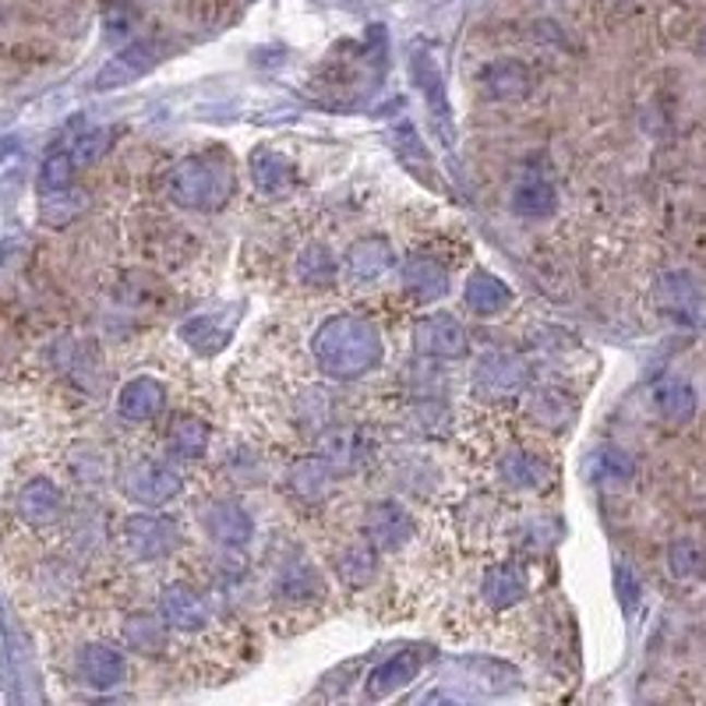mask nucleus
<instances>
[{
    "mask_svg": "<svg viewBox=\"0 0 706 706\" xmlns=\"http://www.w3.org/2000/svg\"><path fill=\"white\" fill-rule=\"evenodd\" d=\"M314 360L319 368L328 374V379H339V382H350L360 379L382 364V354H385V343L379 336L368 319H357V314H336L328 319L319 333H314Z\"/></svg>",
    "mask_w": 706,
    "mask_h": 706,
    "instance_id": "f257e3e1",
    "label": "nucleus"
},
{
    "mask_svg": "<svg viewBox=\"0 0 706 706\" xmlns=\"http://www.w3.org/2000/svg\"><path fill=\"white\" fill-rule=\"evenodd\" d=\"M167 191L177 205L194 208V213H216V208H223L234 199L237 177L227 156L199 153L170 170Z\"/></svg>",
    "mask_w": 706,
    "mask_h": 706,
    "instance_id": "f03ea898",
    "label": "nucleus"
},
{
    "mask_svg": "<svg viewBox=\"0 0 706 706\" xmlns=\"http://www.w3.org/2000/svg\"><path fill=\"white\" fill-rule=\"evenodd\" d=\"M120 488H124L128 499H134L139 505H167L180 491V474L170 470L167 463L139 459L124 470V477H120Z\"/></svg>",
    "mask_w": 706,
    "mask_h": 706,
    "instance_id": "7ed1b4c3",
    "label": "nucleus"
},
{
    "mask_svg": "<svg viewBox=\"0 0 706 706\" xmlns=\"http://www.w3.org/2000/svg\"><path fill=\"white\" fill-rule=\"evenodd\" d=\"M163 57V47L156 39H139V43H128L124 50L117 57H110L107 64L99 68L96 74V88L99 93H110V88H124L131 82H139L142 74H148Z\"/></svg>",
    "mask_w": 706,
    "mask_h": 706,
    "instance_id": "20e7f679",
    "label": "nucleus"
},
{
    "mask_svg": "<svg viewBox=\"0 0 706 706\" xmlns=\"http://www.w3.org/2000/svg\"><path fill=\"white\" fill-rule=\"evenodd\" d=\"M124 545L134 559L156 562V559H167V554H173L180 548V530L170 519H159V516H128L124 519Z\"/></svg>",
    "mask_w": 706,
    "mask_h": 706,
    "instance_id": "39448f33",
    "label": "nucleus"
},
{
    "mask_svg": "<svg viewBox=\"0 0 706 706\" xmlns=\"http://www.w3.org/2000/svg\"><path fill=\"white\" fill-rule=\"evenodd\" d=\"M414 339L424 354L442 360H456L467 354V333H463V325L453 314H428V319H420L414 325Z\"/></svg>",
    "mask_w": 706,
    "mask_h": 706,
    "instance_id": "423d86ee",
    "label": "nucleus"
},
{
    "mask_svg": "<svg viewBox=\"0 0 706 706\" xmlns=\"http://www.w3.org/2000/svg\"><path fill=\"white\" fill-rule=\"evenodd\" d=\"M364 534L371 537L374 548L396 551V548H403L414 537V519H410V513L399 502H374L368 508Z\"/></svg>",
    "mask_w": 706,
    "mask_h": 706,
    "instance_id": "0eeeda50",
    "label": "nucleus"
},
{
    "mask_svg": "<svg viewBox=\"0 0 706 706\" xmlns=\"http://www.w3.org/2000/svg\"><path fill=\"white\" fill-rule=\"evenodd\" d=\"M424 660H428V647H410V650L396 654L393 660H385V665H379L368 679V699H385V696H393L396 689L414 682L417 671L424 668Z\"/></svg>",
    "mask_w": 706,
    "mask_h": 706,
    "instance_id": "6e6552de",
    "label": "nucleus"
},
{
    "mask_svg": "<svg viewBox=\"0 0 706 706\" xmlns=\"http://www.w3.org/2000/svg\"><path fill=\"white\" fill-rule=\"evenodd\" d=\"M251 180L262 194H268V199H283V194H290L297 188V170L287 156L276 153V148H254Z\"/></svg>",
    "mask_w": 706,
    "mask_h": 706,
    "instance_id": "1a4fd4ad",
    "label": "nucleus"
},
{
    "mask_svg": "<svg viewBox=\"0 0 706 706\" xmlns=\"http://www.w3.org/2000/svg\"><path fill=\"white\" fill-rule=\"evenodd\" d=\"M163 403H167V388H163L156 379H148V374H142V379H131L124 388H120L117 410L124 420H131V424H145V420L163 414Z\"/></svg>",
    "mask_w": 706,
    "mask_h": 706,
    "instance_id": "9d476101",
    "label": "nucleus"
},
{
    "mask_svg": "<svg viewBox=\"0 0 706 706\" xmlns=\"http://www.w3.org/2000/svg\"><path fill=\"white\" fill-rule=\"evenodd\" d=\"M128 660L120 650L107 647V643H88L79 654V674L93 685V689H113L124 682Z\"/></svg>",
    "mask_w": 706,
    "mask_h": 706,
    "instance_id": "9b49d317",
    "label": "nucleus"
},
{
    "mask_svg": "<svg viewBox=\"0 0 706 706\" xmlns=\"http://www.w3.org/2000/svg\"><path fill=\"white\" fill-rule=\"evenodd\" d=\"M410 68H414V82H417V88H420V93H424L428 107H431L434 124L445 128V139H453V117H448L445 82H442V71H439V64H434V57L420 50V53H414Z\"/></svg>",
    "mask_w": 706,
    "mask_h": 706,
    "instance_id": "f8f14e48",
    "label": "nucleus"
},
{
    "mask_svg": "<svg viewBox=\"0 0 706 706\" xmlns=\"http://www.w3.org/2000/svg\"><path fill=\"white\" fill-rule=\"evenodd\" d=\"M19 513L25 523H33V527H47V523H53L64 513V494H60L53 480L36 477L19 491Z\"/></svg>",
    "mask_w": 706,
    "mask_h": 706,
    "instance_id": "ddd939ff",
    "label": "nucleus"
},
{
    "mask_svg": "<svg viewBox=\"0 0 706 706\" xmlns=\"http://www.w3.org/2000/svg\"><path fill=\"white\" fill-rule=\"evenodd\" d=\"M205 530L213 540L227 548H244L248 540L254 537V519L234 502H219L205 513Z\"/></svg>",
    "mask_w": 706,
    "mask_h": 706,
    "instance_id": "4468645a",
    "label": "nucleus"
},
{
    "mask_svg": "<svg viewBox=\"0 0 706 706\" xmlns=\"http://www.w3.org/2000/svg\"><path fill=\"white\" fill-rule=\"evenodd\" d=\"M159 614L170 629H202L208 622V605L199 590L191 587H170L159 600Z\"/></svg>",
    "mask_w": 706,
    "mask_h": 706,
    "instance_id": "2eb2a0df",
    "label": "nucleus"
},
{
    "mask_svg": "<svg viewBox=\"0 0 706 706\" xmlns=\"http://www.w3.org/2000/svg\"><path fill=\"white\" fill-rule=\"evenodd\" d=\"M463 300H467V308L477 314V319H494V314H502L508 304H513V290H508L499 276L477 268V273L470 276V283H467V294H463Z\"/></svg>",
    "mask_w": 706,
    "mask_h": 706,
    "instance_id": "dca6fc26",
    "label": "nucleus"
},
{
    "mask_svg": "<svg viewBox=\"0 0 706 706\" xmlns=\"http://www.w3.org/2000/svg\"><path fill=\"white\" fill-rule=\"evenodd\" d=\"M403 287H407L417 304H431V300L445 297L448 273L434 259H410L403 265Z\"/></svg>",
    "mask_w": 706,
    "mask_h": 706,
    "instance_id": "f3484780",
    "label": "nucleus"
},
{
    "mask_svg": "<svg viewBox=\"0 0 706 706\" xmlns=\"http://www.w3.org/2000/svg\"><path fill=\"white\" fill-rule=\"evenodd\" d=\"M347 262H350V273L360 283H374V279H382L388 268H393L396 259H393V248H388L385 237H364V240H357V244L350 248Z\"/></svg>",
    "mask_w": 706,
    "mask_h": 706,
    "instance_id": "a211bd4d",
    "label": "nucleus"
},
{
    "mask_svg": "<svg viewBox=\"0 0 706 706\" xmlns=\"http://www.w3.org/2000/svg\"><path fill=\"white\" fill-rule=\"evenodd\" d=\"M650 396H654L657 414L671 420V424H685V420H693L696 414V388L685 379H660Z\"/></svg>",
    "mask_w": 706,
    "mask_h": 706,
    "instance_id": "6ab92c4d",
    "label": "nucleus"
},
{
    "mask_svg": "<svg viewBox=\"0 0 706 706\" xmlns=\"http://www.w3.org/2000/svg\"><path fill=\"white\" fill-rule=\"evenodd\" d=\"M480 85L491 99H519L530 93V71L519 60H494L480 74Z\"/></svg>",
    "mask_w": 706,
    "mask_h": 706,
    "instance_id": "aec40b11",
    "label": "nucleus"
},
{
    "mask_svg": "<svg viewBox=\"0 0 706 706\" xmlns=\"http://www.w3.org/2000/svg\"><path fill=\"white\" fill-rule=\"evenodd\" d=\"M523 594H527V573L513 562L494 565L484 576V600L491 608H513L516 600H523Z\"/></svg>",
    "mask_w": 706,
    "mask_h": 706,
    "instance_id": "412c9836",
    "label": "nucleus"
},
{
    "mask_svg": "<svg viewBox=\"0 0 706 706\" xmlns=\"http://www.w3.org/2000/svg\"><path fill=\"white\" fill-rule=\"evenodd\" d=\"M559 208V194L545 177H530L513 191V213L523 219H548Z\"/></svg>",
    "mask_w": 706,
    "mask_h": 706,
    "instance_id": "4be33fe9",
    "label": "nucleus"
},
{
    "mask_svg": "<svg viewBox=\"0 0 706 706\" xmlns=\"http://www.w3.org/2000/svg\"><path fill=\"white\" fill-rule=\"evenodd\" d=\"M167 448L180 459H202L208 448V428L199 417H180L167 434Z\"/></svg>",
    "mask_w": 706,
    "mask_h": 706,
    "instance_id": "5701e85b",
    "label": "nucleus"
},
{
    "mask_svg": "<svg viewBox=\"0 0 706 706\" xmlns=\"http://www.w3.org/2000/svg\"><path fill=\"white\" fill-rule=\"evenodd\" d=\"M502 477L513 488H545L551 470H548V463H540L534 453H523V448H516V453H508L502 459Z\"/></svg>",
    "mask_w": 706,
    "mask_h": 706,
    "instance_id": "b1692460",
    "label": "nucleus"
},
{
    "mask_svg": "<svg viewBox=\"0 0 706 706\" xmlns=\"http://www.w3.org/2000/svg\"><path fill=\"white\" fill-rule=\"evenodd\" d=\"M124 639H128L131 650L156 657V654L167 650V622L148 619V614H134V619H128V625H124Z\"/></svg>",
    "mask_w": 706,
    "mask_h": 706,
    "instance_id": "393cba45",
    "label": "nucleus"
},
{
    "mask_svg": "<svg viewBox=\"0 0 706 706\" xmlns=\"http://www.w3.org/2000/svg\"><path fill=\"white\" fill-rule=\"evenodd\" d=\"M297 276H300V283H308V287H328V283L336 279L333 251L322 248V244L304 248V254L297 259Z\"/></svg>",
    "mask_w": 706,
    "mask_h": 706,
    "instance_id": "a878e982",
    "label": "nucleus"
},
{
    "mask_svg": "<svg viewBox=\"0 0 706 706\" xmlns=\"http://www.w3.org/2000/svg\"><path fill=\"white\" fill-rule=\"evenodd\" d=\"M594 474H597V480H605V484H629L636 474V463L625 448L611 445V448H600V453L594 456Z\"/></svg>",
    "mask_w": 706,
    "mask_h": 706,
    "instance_id": "bb28decb",
    "label": "nucleus"
},
{
    "mask_svg": "<svg viewBox=\"0 0 706 706\" xmlns=\"http://www.w3.org/2000/svg\"><path fill=\"white\" fill-rule=\"evenodd\" d=\"M374 573H379V565H374V551L368 548H347L343 551V559H339V576L347 587H364V583L374 579Z\"/></svg>",
    "mask_w": 706,
    "mask_h": 706,
    "instance_id": "cd10ccee",
    "label": "nucleus"
},
{
    "mask_svg": "<svg viewBox=\"0 0 706 706\" xmlns=\"http://www.w3.org/2000/svg\"><path fill=\"white\" fill-rule=\"evenodd\" d=\"M480 382H491L494 393H508V388H516L523 382L519 360H513V357H491V360H484V368H480Z\"/></svg>",
    "mask_w": 706,
    "mask_h": 706,
    "instance_id": "c85d7f7f",
    "label": "nucleus"
},
{
    "mask_svg": "<svg viewBox=\"0 0 706 706\" xmlns=\"http://www.w3.org/2000/svg\"><path fill=\"white\" fill-rule=\"evenodd\" d=\"M668 565H671V573L679 579H693V576L703 573L706 554H703L699 545H693V540H679V545H674L671 554H668Z\"/></svg>",
    "mask_w": 706,
    "mask_h": 706,
    "instance_id": "c756f323",
    "label": "nucleus"
},
{
    "mask_svg": "<svg viewBox=\"0 0 706 706\" xmlns=\"http://www.w3.org/2000/svg\"><path fill=\"white\" fill-rule=\"evenodd\" d=\"M74 170H79V167H74L68 153H53L47 163H43V170H39V188H43V194L71 188Z\"/></svg>",
    "mask_w": 706,
    "mask_h": 706,
    "instance_id": "7c9ffc66",
    "label": "nucleus"
},
{
    "mask_svg": "<svg viewBox=\"0 0 706 706\" xmlns=\"http://www.w3.org/2000/svg\"><path fill=\"white\" fill-rule=\"evenodd\" d=\"M660 297H665V304L671 311H685V308L696 304V283L689 276L671 273V276L660 279Z\"/></svg>",
    "mask_w": 706,
    "mask_h": 706,
    "instance_id": "2f4dec72",
    "label": "nucleus"
},
{
    "mask_svg": "<svg viewBox=\"0 0 706 706\" xmlns=\"http://www.w3.org/2000/svg\"><path fill=\"white\" fill-rule=\"evenodd\" d=\"M110 139H113V131H88V134H82L79 142H74V148H71V163L74 167H88V163H96L103 153L110 148Z\"/></svg>",
    "mask_w": 706,
    "mask_h": 706,
    "instance_id": "473e14b6",
    "label": "nucleus"
},
{
    "mask_svg": "<svg viewBox=\"0 0 706 706\" xmlns=\"http://www.w3.org/2000/svg\"><path fill=\"white\" fill-rule=\"evenodd\" d=\"M279 590L290 597H311V594H319V576H314L308 565H287L279 576Z\"/></svg>",
    "mask_w": 706,
    "mask_h": 706,
    "instance_id": "72a5a7b5",
    "label": "nucleus"
},
{
    "mask_svg": "<svg viewBox=\"0 0 706 706\" xmlns=\"http://www.w3.org/2000/svg\"><path fill=\"white\" fill-rule=\"evenodd\" d=\"M614 583H619V597H622L625 611H633L636 597H639V583L633 579V569H629V565H619V573H614Z\"/></svg>",
    "mask_w": 706,
    "mask_h": 706,
    "instance_id": "f704fd0d",
    "label": "nucleus"
},
{
    "mask_svg": "<svg viewBox=\"0 0 706 706\" xmlns=\"http://www.w3.org/2000/svg\"><path fill=\"white\" fill-rule=\"evenodd\" d=\"M699 50H703V53H706V25H703V28H699Z\"/></svg>",
    "mask_w": 706,
    "mask_h": 706,
    "instance_id": "c9c22d12",
    "label": "nucleus"
}]
</instances>
